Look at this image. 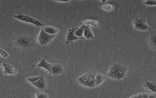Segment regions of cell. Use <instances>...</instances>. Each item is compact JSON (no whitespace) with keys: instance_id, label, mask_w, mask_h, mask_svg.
<instances>
[{"instance_id":"cell-1","label":"cell","mask_w":156,"mask_h":98,"mask_svg":"<svg viewBox=\"0 0 156 98\" xmlns=\"http://www.w3.org/2000/svg\"><path fill=\"white\" fill-rule=\"evenodd\" d=\"M127 68L121 64H114L110 67L107 76L114 80H119L125 77Z\"/></svg>"},{"instance_id":"cell-2","label":"cell","mask_w":156,"mask_h":98,"mask_svg":"<svg viewBox=\"0 0 156 98\" xmlns=\"http://www.w3.org/2000/svg\"><path fill=\"white\" fill-rule=\"evenodd\" d=\"M95 76V73H87L79 77L78 79V81L79 83L84 86L94 88L96 87Z\"/></svg>"},{"instance_id":"cell-3","label":"cell","mask_w":156,"mask_h":98,"mask_svg":"<svg viewBox=\"0 0 156 98\" xmlns=\"http://www.w3.org/2000/svg\"><path fill=\"white\" fill-rule=\"evenodd\" d=\"M13 17L19 20L23 21L24 22L31 24L38 27H44L45 26L43 22H42L41 21L38 20L35 18H33L29 15H25V14L19 13L18 14L13 15Z\"/></svg>"},{"instance_id":"cell-4","label":"cell","mask_w":156,"mask_h":98,"mask_svg":"<svg viewBox=\"0 0 156 98\" xmlns=\"http://www.w3.org/2000/svg\"><path fill=\"white\" fill-rule=\"evenodd\" d=\"M27 80L29 83L39 89H43L47 85V82L44 76L43 75L29 77Z\"/></svg>"},{"instance_id":"cell-5","label":"cell","mask_w":156,"mask_h":98,"mask_svg":"<svg viewBox=\"0 0 156 98\" xmlns=\"http://www.w3.org/2000/svg\"><path fill=\"white\" fill-rule=\"evenodd\" d=\"M133 27L136 30L146 31L151 30L152 28L148 25L146 20L142 18H135L133 22Z\"/></svg>"},{"instance_id":"cell-6","label":"cell","mask_w":156,"mask_h":98,"mask_svg":"<svg viewBox=\"0 0 156 98\" xmlns=\"http://www.w3.org/2000/svg\"><path fill=\"white\" fill-rule=\"evenodd\" d=\"M56 36V35H50L46 33L42 28L39 33L38 40L39 43L41 45L45 46L51 42Z\"/></svg>"},{"instance_id":"cell-7","label":"cell","mask_w":156,"mask_h":98,"mask_svg":"<svg viewBox=\"0 0 156 98\" xmlns=\"http://www.w3.org/2000/svg\"><path fill=\"white\" fill-rule=\"evenodd\" d=\"M47 56L46 55L43 59H39L40 62L36 65H32V67H38V68H42L45 69L48 72L50 75L51 74V66L53 64L50 63L46 60Z\"/></svg>"},{"instance_id":"cell-8","label":"cell","mask_w":156,"mask_h":98,"mask_svg":"<svg viewBox=\"0 0 156 98\" xmlns=\"http://www.w3.org/2000/svg\"><path fill=\"white\" fill-rule=\"evenodd\" d=\"M15 43L17 45L22 48H27L31 44V40L26 36H19L15 40Z\"/></svg>"},{"instance_id":"cell-9","label":"cell","mask_w":156,"mask_h":98,"mask_svg":"<svg viewBox=\"0 0 156 98\" xmlns=\"http://www.w3.org/2000/svg\"><path fill=\"white\" fill-rule=\"evenodd\" d=\"M78 27L71 28L68 30V32L67 35L66 40L65 41V43L67 44H69L70 43H73L75 40H78V39H82L80 38H78L74 34L75 30L77 29Z\"/></svg>"},{"instance_id":"cell-10","label":"cell","mask_w":156,"mask_h":98,"mask_svg":"<svg viewBox=\"0 0 156 98\" xmlns=\"http://www.w3.org/2000/svg\"><path fill=\"white\" fill-rule=\"evenodd\" d=\"M2 65L4 68L3 73L4 75H7V74L14 75L17 73L18 70L15 67L13 66V65L7 63L6 62H3Z\"/></svg>"},{"instance_id":"cell-11","label":"cell","mask_w":156,"mask_h":98,"mask_svg":"<svg viewBox=\"0 0 156 98\" xmlns=\"http://www.w3.org/2000/svg\"><path fill=\"white\" fill-rule=\"evenodd\" d=\"M64 72L63 67L59 64H53L51 66V74L53 76H56L60 75Z\"/></svg>"},{"instance_id":"cell-12","label":"cell","mask_w":156,"mask_h":98,"mask_svg":"<svg viewBox=\"0 0 156 98\" xmlns=\"http://www.w3.org/2000/svg\"><path fill=\"white\" fill-rule=\"evenodd\" d=\"M83 38L85 39H94V38L93 31L92 30L91 28L89 26H86L85 28L84 33H83Z\"/></svg>"},{"instance_id":"cell-13","label":"cell","mask_w":156,"mask_h":98,"mask_svg":"<svg viewBox=\"0 0 156 98\" xmlns=\"http://www.w3.org/2000/svg\"><path fill=\"white\" fill-rule=\"evenodd\" d=\"M43 29L46 33L50 35H56L59 32V29L54 27L45 26Z\"/></svg>"},{"instance_id":"cell-14","label":"cell","mask_w":156,"mask_h":98,"mask_svg":"<svg viewBox=\"0 0 156 98\" xmlns=\"http://www.w3.org/2000/svg\"><path fill=\"white\" fill-rule=\"evenodd\" d=\"M86 26L85 25H82L80 26L79 27H78L77 29L75 30L74 34L78 38H80L82 39H85L83 38V33L84 31L85 28Z\"/></svg>"},{"instance_id":"cell-15","label":"cell","mask_w":156,"mask_h":98,"mask_svg":"<svg viewBox=\"0 0 156 98\" xmlns=\"http://www.w3.org/2000/svg\"><path fill=\"white\" fill-rule=\"evenodd\" d=\"M106 77L103 74L101 73L95 74V83L96 86L100 85L101 83H103Z\"/></svg>"},{"instance_id":"cell-16","label":"cell","mask_w":156,"mask_h":98,"mask_svg":"<svg viewBox=\"0 0 156 98\" xmlns=\"http://www.w3.org/2000/svg\"><path fill=\"white\" fill-rule=\"evenodd\" d=\"M144 86L149 90L156 93V85L155 83H154L153 82H149V81H145L144 82Z\"/></svg>"},{"instance_id":"cell-17","label":"cell","mask_w":156,"mask_h":98,"mask_svg":"<svg viewBox=\"0 0 156 98\" xmlns=\"http://www.w3.org/2000/svg\"><path fill=\"white\" fill-rule=\"evenodd\" d=\"M150 94V93H140L138 94H135V95L130 97V98H147L149 97Z\"/></svg>"},{"instance_id":"cell-18","label":"cell","mask_w":156,"mask_h":98,"mask_svg":"<svg viewBox=\"0 0 156 98\" xmlns=\"http://www.w3.org/2000/svg\"><path fill=\"white\" fill-rule=\"evenodd\" d=\"M83 23L86 26H92L94 27H97L98 25V22L95 20H86L83 22Z\"/></svg>"},{"instance_id":"cell-19","label":"cell","mask_w":156,"mask_h":98,"mask_svg":"<svg viewBox=\"0 0 156 98\" xmlns=\"http://www.w3.org/2000/svg\"><path fill=\"white\" fill-rule=\"evenodd\" d=\"M36 97L34 98H48V94L45 92H37L35 94Z\"/></svg>"},{"instance_id":"cell-20","label":"cell","mask_w":156,"mask_h":98,"mask_svg":"<svg viewBox=\"0 0 156 98\" xmlns=\"http://www.w3.org/2000/svg\"><path fill=\"white\" fill-rule=\"evenodd\" d=\"M102 8L106 11H111L114 9V7L112 4H106L102 6Z\"/></svg>"},{"instance_id":"cell-21","label":"cell","mask_w":156,"mask_h":98,"mask_svg":"<svg viewBox=\"0 0 156 98\" xmlns=\"http://www.w3.org/2000/svg\"><path fill=\"white\" fill-rule=\"evenodd\" d=\"M156 35H152V36H151L150 38H149V43H150V44L152 45L153 46H154V47H156Z\"/></svg>"},{"instance_id":"cell-22","label":"cell","mask_w":156,"mask_h":98,"mask_svg":"<svg viewBox=\"0 0 156 98\" xmlns=\"http://www.w3.org/2000/svg\"><path fill=\"white\" fill-rule=\"evenodd\" d=\"M144 4L148 6H156V1H144Z\"/></svg>"},{"instance_id":"cell-23","label":"cell","mask_w":156,"mask_h":98,"mask_svg":"<svg viewBox=\"0 0 156 98\" xmlns=\"http://www.w3.org/2000/svg\"><path fill=\"white\" fill-rule=\"evenodd\" d=\"M0 55L4 57V58H7L8 57V53L4 50L0 48Z\"/></svg>"},{"instance_id":"cell-24","label":"cell","mask_w":156,"mask_h":98,"mask_svg":"<svg viewBox=\"0 0 156 98\" xmlns=\"http://www.w3.org/2000/svg\"><path fill=\"white\" fill-rule=\"evenodd\" d=\"M147 98H156V94H153L151 93L150 95L149 96V97Z\"/></svg>"},{"instance_id":"cell-25","label":"cell","mask_w":156,"mask_h":98,"mask_svg":"<svg viewBox=\"0 0 156 98\" xmlns=\"http://www.w3.org/2000/svg\"><path fill=\"white\" fill-rule=\"evenodd\" d=\"M3 60H4V58H2V60L0 61V66H1V64H2V63H3Z\"/></svg>"}]
</instances>
